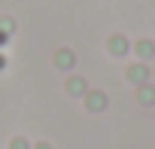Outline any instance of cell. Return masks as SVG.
<instances>
[{
	"label": "cell",
	"instance_id": "3",
	"mask_svg": "<svg viewBox=\"0 0 155 149\" xmlns=\"http://www.w3.org/2000/svg\"><path fill=\"white\" fill-rule=\"evenodd\" d=\"M40 149H49V146H40Z\"/></svg>",
	"mask_w": 155,
	"mask_h": 149
},
{
	"label": "cell",
	"instance_id": "2",
	"mask_svg": "<svg viewBox=\"0 0 155 149\" xmlns=\"http://www.w3.org/2000/svg\"><path fill=\"white\" fill-rule=\"evenodd\" d=\"M12 149H28V146H25V140H15V143H12Z\"/></svg>",
	"mask_w": 155,
	"mask_h": 149
},
{
	"label": "cell",
	"instance_id": "1",
	"mask_svg": "<svg viewBox=\"0 0 155 149\" xmlns=\"http://www.w3.org/2000/svg\"><path fill=\"white\" fill-rule=\"evenodd\" d=\"M88 107H91V110H104V98H101V94H91V98H88Z\"/></svg>",
	"mask_w": 155,
	"mask_h": 149
}]
</instances>
